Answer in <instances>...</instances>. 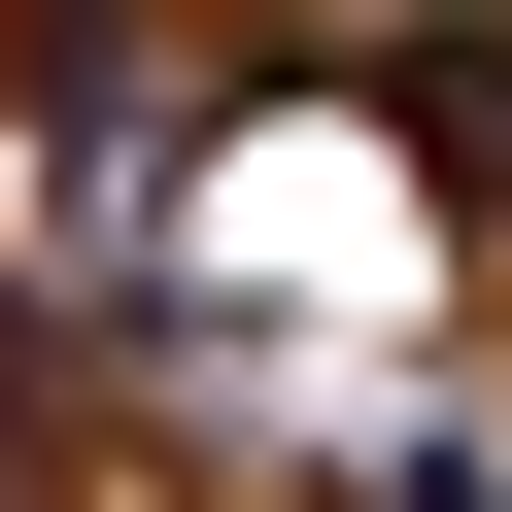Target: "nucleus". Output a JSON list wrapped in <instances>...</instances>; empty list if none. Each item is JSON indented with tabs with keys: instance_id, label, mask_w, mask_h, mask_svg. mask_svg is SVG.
Here are the masks:
<instances>
[{
	"instance_id": "obj_1",
	"label": "nucleus",
	"mask_w": 512,
	"mask_h": 512,
	"mask_svg": "<svg viewBox=\"0 0 512 512\" xmlns=\"http://www.w3.org/2000/svg\"><path fill=\"white\" fill-rule=\"evenodd\" d=\"M376 512H512V478H444V444H410V478H376Z\"/></svg>"
}]
</instances>
